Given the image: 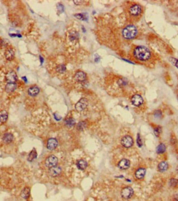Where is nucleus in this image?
Returning a JSON list of instances; mask_svg holds the SVG:
<instances>
[{
    "label": "nucleus",
    "instance_id": "1",
    "mask_svg": "<svg viewBox=\"0 0 178 201\" xmlns=\"http://www.w3.org/2000/svg\"><path fill=\"white\" fill-rule=\"evenodd\" d=\"M132 55L135 61L144 64L151 65L155 64L154 53L147 47L137 45L132 51Z\"/></svg>",
    "mask_w": 178,
    "mask_h": 201
},
{
    "label": "nucleus",
    "instance_id": "2",
    "mask_svg": "<svg viewBox=\"0 0 178 201\" xmlns=\"http://www.w3.org/2000/svg\"><path fill=\"white\" fill-rule=\"evenodd\" d=\"M127 13L129 17L134 21H139L144 13L143 6L137 3H132L127 9Z\"/></svg>",
    "mask_w": 178,
    "mask_h": 201
},
{
    "label": "nucleus",
    "instance_id": "3",
    "mask_svg": "<svg viewBox=\"0 0 178 201\" xmlns=\"http://www.w3.org/2000/svg\"><path fill=\"white\" fill-rule=\"evenodd\" d=\"M137 35V28L133 25H128L126 26L122 31L123 37L127 40L133 39Z\"/></svg>",
    "mask_w": 178,
    "mask_h": 201
},
{
    "label": "nucleus",
    "instance_id": "4",
    "mask_svg": "<svg viewBox=\"0 0 178 201\" xmlns=\"http://www.w3.org/2000/svg\"><path fill=\"white\" fill-rule=\"evenodd\" d=\"M88 105V100L85 98H82L76 103L75 108L77 111L81 112L84 110L87 107Z\"/></svg>",
    "mask_w": 178,
    "mask_h": 201
},
{
    "label": "nucleus",
    "instance_id": "5",
    "mask_svg": "<svg viewBox=\"0 0 178 201\" xmlns=\"http://www.w3.org/2000/svg\"><path fill=\"white\" fill-rule=\"evenodd\" d=\"M58 162V159L54 155H51L47 158L45 160V165L47 167L51 168L56 166Z\"/></svg>",
    "mask_w": 178,
    "mask_h": 201
},
{
    "label": "nucleus",
    "instance_id": "6",
    "mask_svg": "<svg viewBox=\"0 0 178 201\" xmlns=\"http://www.w3.org/2000/svg\"><path fill=\"white\" fill-rule=\"evenodd\" d=\"M133 190L131 187H128L123 189L121 191V196L123 198L125 199L130 198L133 194Z\"/></svg>",
    "mask_w": 178,
    "mask_h": 201
},
{
    "label": "nucleus",
    "instance_id": "7",
    "mask_svg": "<svg viewBox=\"0 0 178 201\" xmlns=\"http://www.w3.org/2000/svg\"><path fill=\"white\" fill-rule=\"evenodd\" d=\"M132 104L135 106H139L142 105L143 103V97L139 94H135L131 97Z\"/></svg>",
    "mask_w": 178,
    "mask_h": 201
},
{
    "label": "nucleus",
    "instance_id": "8",
    "mask_svg": "<svg viewBox=\"0 0 178 201\" xmlns=\"http://www.w3.org/2000/svg\"><path fill=\"white\" fill-rule=\"evenodd\" d=\"M133 144V140L131 137L130 136H125L123 137L121 139V144L124 147L128 148L131 147Z\"/></svg>",
    "mask_w": 178,
    "mask_h": 201
},
{
    "label": "nucleus",
    "instance_id": "9",
    "mask_svg": "<svg viewBox=\"0 0 178 201\" xmlns=\"http://www.w3.org/2000/svg\"><path fill=\"white\" fill-rule=\"evenodd\" d=\"M61 168L59 166H55L50 168L49 174L52 177H57L61 174Z\"/></svg>",
    "mask_w": 178,
    "mask_h": 201
},
{
    "label": "nucleus",
    "instance_id": "10",
    "mask_svg": "<svg viewBox=\"0 0 178 201\" xmlns=\"http://www.w3.org/2000/svg\"><path fill=\"white\" fill-rule=\"evenodd\" d=\"M58 145V142L54 138H50L47 142V148L49 150H53L55 149Z\"/></svg>",
    "mask_w": 178,
    "mask_h": 201
},
{
    "label": "nucleus",
    "instance_id": "11",
    "mask_svg": "<svg viewBox=\"0 0 178 201\" xmlns=\"http://www.w3.org/2000/svg\"><path fill=\"white\" fill-rule=\"evenodd\" d=\"M6 79L9 83H14L17 80V75L14 71H10L7 73Z\"/></svg>",
    "mask_w": 178,
    "mask_h": 201
},
{
    "label": "nucleus",
    "instance_id": "12",
    "mask_svg": "<svg viewBox=\"0 0 178 201\" xmlns=\"http://www.w3.org/2000/svg\"><path fill=\"white\" fill-rule=\"evenodd\" d=\"M130 165V162L128 160L123 159L120 160L118 164V166L120 169L125 170L128 168Z\"/></svg>",
    "mask_w": 178,
    "mask_h": 201
},
{
    "label": "nucleus",
    "instance_id": "13",
    "mask_svg": "<svg viewBox=\"0 0 178 201\" xmlns=\"http://www.w3.org/2000/svg\"><path fill=\"white\" fill-rule=\"evenodd\" d=\"M75 79L77 81H83L86 79V74L82 71H77L75 75Z\"/></svg>",
    "mask_w": 178,
    "mask_h": 201
},
{
    "label": "nucleus",
    "instance_id": "14",
    "mask_svg": "<svg viewBox=\"0 0 178 201\" xmlns=\"http://www.w3.org/2000/svg\"><path fill=\"white\" fill-rule=\"evenodd\" d=\"M145 174H146L145 169L143 168H140L137 170V171L135 172V177L138 179H141L144 178Z\"/></svg>",
    "mask_w": 178,
    "mask_h": 201
},
{
    "label": "nucleus",
    "instance_id": "15",
    "mask_svg": "<svg viewBox=\"0 0 178 201\" xmlns=\"http://www.w3.org/2000/svg\"><path fill=\"white\" fill-rule=\"evenodd\" d=\"M14 55H15L14 51L11 48L8 49L5 53V57L7 60L9 61L12 60L14 57Z\"/></svg>",
    "mask_w": 178,
    "mask_h": 201
},
{
    "label": "nucleus",
    "instance_id": "16",
    "mask_svg": "<svg viewBox=\"0 0 178 201\" xmlns=\"http://www.w3.org/2000/svg\"><path fill=\"white\" fill-rule=\"evenodd\" d=\"M39 88L37 86H34L32 87H30L28 89V92L29 95L31 96H36L39 93Z\"/></svg>",
    "mask_w": 178,
    "mask_h": 201
},
{
    "label": "nucleus",
    "instance_id": "17",
    "mask_svg": "<svg viewBox=\"0 0 178 201\" xmlns=\"http://www.w3.org/2000/svg\"><path fill=\"white\" fill-rule=\"evenodd\" d=\"M168 168V165L166 162H161L158 165V170L160 172L166 171Z\"/></svg>",
    "mask_w": 178,
    "mask_h": 201
},
{
    "label": "nucleus",
    "instance_id": "18",
    "mask_svg": "<svg viewBox=\"0 0 178 201\" xmlns=\"http://www.w3.org/2000/svg\"><path fill=\"white\" fill-rule=\"evenodd\" d=\"M87 165H88V164H87V162L85 161V160H80L77 162V166L78 168L80 170H85L87 168Z\"/></svg>",
    "mask_w": 178,
    "mask_h": 201
},
{
    "label": "nucleus",
    "instance_id": "19",
    "mask_svg": "<svg viewBox=\"0 0 178 201\" xmlns=\"http://www.w3.org/2000/svg\"><path fill=\"white\" fill-rule=\"evenodd\" d=\"M13 140V136L10 133H6L4 134L3 137V141L6 143H11Z\"/></svg>",
    "mask_w": 178,
    "mask_h": 201
},
{
    "label": "nucleus",
    "instance_id": "20",
    "mask_svg": "<svg viewBox=\"0 0 178 201\" xmlns=\"http://www.w3.org/2000/svg\"><path fill=\"white\" fill-rule=\"evenodd\" d=\"M16 89V85L15 83H8L5 87L7 92H12Z\"/></svg>",
    "mask_w": 178,
    "mask_h": 201
},
{
    "label": "nucleus",
    "instance_id": "21",
    "mask_svg": "<svg viewBox=\"0 0 178 201\" xmlns=\"http://www.w3.org/2000/svg\"><path fill=\"white\" fill-rule=\"evenodd\" d=\"M8 114L5 111L0 112V122H5L7 120Z\"/></svg>",
    "mask_w": 178,
    "mask_h": 201
},
{
    "label": "nucleus",
    "instance_id": "22",
    "mask_svg": "<svg viewBox=\"0 0 178 201\" xmlns=\"http://www.w3.org/2000/svg\"><path fill=\"white\" fill-rule=\"evenodd\" d=\"M166 148L165 145L163 143H161L156 148V152L157 154H162L166 151Z\"/></svg>",
    "mask_w": 178,
    "mask_h": 201
},
{
    "label": "nucleus",
    "instance_id": "23",
    "mask_svg": "<svg viewBox=\"0 0 178 201\" xmlns=\"http://www.w3.org/2000/svg\"><path fill=\"white\" fill-rule=\"evenodd\" d=\"M78 38H79V35L76 31H71L69 33V39L70 41H76Z\"/></svg>",
    "mask_w": 178,
    "mask_h": 201
},
{
    "label": "nucleus",
    "instance_id": "24",
    "mask_svg": "<svg viewBox=\"0 0 178 201\" xmlns=\"http://www.w3.org/2000/svg\"><path fill=\"white\" fill-rule=\"evenodd\" d=\"M30 194V189L29 188H25L21 193V196L23 198H27Z\"/></svg>",
    "mask_w": 178,
    "mask_h": 201
},
{
    "label": "nucleus",
    "instance_id": "25",
    "mask_svg": "<svg viewBox=\"0 0 178 201\" xmlns=\"http://www.w3.org/2000/svg\"><path fill=\"white\" fill-rule=\"evenodd\" d=\"M65 123L67 127H71L75 124V120L73 118H67V120H65Z\"/></svg>",
    "mask_w": 178,
    "mask_h": 201
},
{
    "label": "nucleus",
    "instance_id": "26",
    "mask_svg": "<svg viewBox=\"0 0 178 201\" xmlns=\"http://www.w3.org/2000/svg\"><path fill=\"white\" fill-rule=\"evenodd\" d=\"M37 154L36 151L35 150H33L30 153L28 160H29V162H32V160L37 158Z\"/></svg>",
    "mask_w": 178,
    "mask_h": 201
},
{
    "label": "nucleus",
    "instance_id": "27",
    "mask_svg": "<svg viewBox=\"0 0 178 201\" xmlns=\"http://www.w3.org/2000/svg\"><path fill=\"white\" fill-rule=\"evenodd\" d=\"M75 16L77 18L79 19L80 20L82 21H85L88 18L87 16V15L85 14L84 13H78L75 15Z\"/></svg>",
    "mask_w": 178,
    "mask_h": 201
},
{
    "label": "nucleus",
    "instance_id": "28",
    "mask_svg": "<svg viewBox=\"0 0 178 201\" xmlns=\"http://www.w3.org/2000/svg\"><path fill=\"white\" fill-rule=\"evenodd\" d=\"M169 184L170 187H175L178 184V180L175 178H171L169 181Z\"/></svg>",
    "mask_w": 178,
    "mask_h": 201
},
{
    "label": "nucleus",
    "instance_id": "29",
    "mask_svg": "<svg viewBox=\"0 0 178 201\" xmlns=\"http://www.w3.org/2000/svg\"><path fill=\"white\" fill-rule=\"evenodd\" d=\"M161 128L160 126H157L154 129V134H155V136L156 137H158L159 136V135L161 134Z\"/></svg>",
    "mask_w": 178,
    "mask_h": 201
},
{
    "label": "nucleus",
    "instance_id": "30",
    "mask_svg": "<svg viewBox=\"0 0 178 201\" xmlns=\"http://www.w3.org/2000/svg\"><path fill=\"white\" fill-rule=\"evenodd\" d=\"M56 70L59 73H63L66 70V67L63 65H60L56 67Z\"/></svg>",
    "mask_w": 178,
    "mask_h": 201
},
{
    "label": "nucleus",
    "instance_id": "31",
    "mask_svg": "<svg viewBox=\"0 0 178 201\" xmlns=\"http://www.w3.org/2000/svg\"><path fill=\"white\" fill-rule=\"evenodd\" d=\"M170 61L172 63V65H173L175 66L178 68V59L177 58L174 57H170Z\"/></svg>",
    "mask_w": 178,
    "mask_h": 201
},
{
    "label": "nucleus",
    "instance_id": "32",
    "mask_svg": "<svg viewBox=\"0 0 178 201\" xmlns=\"http://www.w3.org/2000/svg\"><path fill=\"white\" fill-rule=\"evenodd\" d=\"M137 146L139 147H141L142 146V140L141 139L140 134H137Z\"/></svg>",
    "mask_w": 178,
    "mask_h": 201
},
{
    "label": "nucleus",
    "instance_id": "33",
    "mask_svg": "<svg viewBox=\"0 0 178 201\" xmlns=\"http://www.w3.org/2000/svg\"><path fill=\"white\" fill-rule=\"evenodd\" d=\"M85 122H79L78 124V129L79 130H82L85 127Z\"/></svg>",
    "mask_w": 178,
    "mask_h": 201
},
{
    "label": "nucleus",
    "instance_id": "34",
    "mask_svg": "<svg viewBox=\"0 0 178 201\" xmlns=\"http://www.w3.org/2000/svg\"><path fill=\"white\" fill-rule=\"evenodd\" d=\"M161 112H159V111H157V112H156L155 113V117H159L161 116Z\"/></svg>",
    "mask_w": 178,
    "mask_h": 201
},
{
    "label": "nucleus",
    "instance_id": "35",
    "mask_svg": "<svg viewBox=\"0 0 178 201\" xmlns=\"http://www.w3.org/2000/svg\"><path fill=\"white\" fill-rule=\"evenodd\" d=\"M174 198H175V201H178V193L175 195Z\"/></svg>",
    "mask_w": 178,
    "mask_h": 201
},
{
    "label": "nucleus",
    "instance_id": "36",
    "mask_svg": "<svg viewBox=\"0 0 178 201\" xmlns=\"http://www.w3.org/2000/svg\"><path fill=\"white\" fill-rule=\"evenodd\" d=\"M176 172H177L178 174V166H177V168H176Z\"/></svg>",
    "mask_w": 178,
    "mask_h": 201
},
{
    "label": "nucleus",
    "instance_id": "37",
    "mask_svg": "<svg viewBox=\"0 0 178 201\" xmlns=\"http://www.w3.org/2000/svg\"><path fill=\"white\" fill-rule=\"evenodd\" d=\"M177 97H178V95H177Z\"/></svg>",
    "mask_w": 178,
    "mask_h": 201
}]
</instances>
